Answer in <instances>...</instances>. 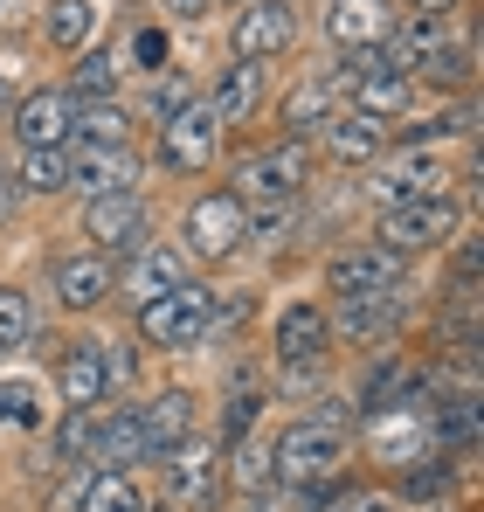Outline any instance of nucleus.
Returning <instances> with one entry per match:
<instances>
[{"instance_id": "obj_1", "label": "nucleus", "mask_w": 484, "mask_h": 512, "mask_svg": "<svg viewBox=\"0 0 484 512\" xmlns=\"http://www.w3.org/2000/svg\"><path fill=\"white\" fill-rule=\"evenodd\" d=\"M346 457H353L346 429L325 423V416H298V423L277 429V443H270V471H277V485H291V492H325V478H332Z\"/></svg>"}, {"instance_id": "obj_2", "label": "nucleus", "mask_w": 484, "mask_h": 512, "mask_svg": "<svg viewBox=\"0 0 484 512\" xmlns=\"http://www.w3.org/2000/svg\"><path fill=\"white\" fill-rule=\"evenodd\" d=\"M160 464V492L173 512H215L222 506V485H229V457H222V443H208L201 429L187 436V443H173Z\"/></svg>"}, {"instance_id": "obj_3", "label": "nucleus", "mask_w": 484, "mask_h": 512, "mask_svg": "<svg viewBox=\"0 0 484 512\" xmlns=\"http://www.w3.org/2000/svg\"><path fill=\"white\" fill-rule=\"evenodd\" d=\"M132 326H139V346H153V353H187V346L208 340L215 305H208L201 284H180V291H166V298H146Z\"/></svg>"}, {"instance_id": "obj_4", "label": "nucleus", "mask_w": 484, "mask_h": 512, "mask_svg": "<svg viewBox=\"0 0 484 512\" xmlns=\"http://www.w3.org/2000/svg\"><path fill=\"white\" fill-rule=\"evenodd\" d=\"M180 236H187V256L201 263H222L249 243V201H236V187H215V194H194L187 215H180Z\"/></svg>"}, {"instance_id": "obj_5", "label": "nucleus", "mask_w": 484, "mask_h": 512, "mask_svg": "<svg viewBox=\"0 0 484 512\" xmlns=\"http://www.w3.org/2000/svg\"><path fill=\"white\" fill-rule=\"evenodd\" d=\"M457 236V201L450 194H429V201H402V208H381V229L374 243L388 256H422V250H443Z\"/></svg>"}, {"instance_id": "obj_6", "label": "nucleus", "mask_w": 484, "mask_h": 512, "mask_svg": "<svg viewBox=\"0 0 484 512\" xmlns=\"http://www.w3.org/2000/svg\"><path fill=\"white\" fill-rule=\"evenodd\" d=\"M305 180H312V139H277V146H263V153L242 160L236 201L256 194V201H270V208H291Z\"/></svg>"}, {"instance_id": "obj_7", "label": "nucleus", "mask_w": 484, "mask_h": 512, "mask_svg": "<svg viewBox=\"0 0 484 512\" xmlns=\"http://www.w3.org/2000/svg\"><path fill=\"white\" fill-rule=\"evenodd\" d=\"M325 353H332V319H325V305L319 298H291V305L270 319V360L291 367V374H305V367H319Z\"/></svg>"}, {"instance_id": "obj_8", "label": "nucleus", "mask_w": 484, "mask_h": 512, "mask_svg": "<svg viewBox=\"0 0 484 512\" xmlns=\"http://www.w3.org/2000/svg\"><path fill=\"white\" fill-rule=\"evenodd\" d=\"M14 139L21 153H70V132H77V97L56 84V90H28L14 97Z\"/></svg>"}, {"instance_id": "obj_9", "label": "nucleus", "mask_w": 484, "mask_h": 512, "mask_svg": "<svg viewBox=\"0 0 484 512\" xmlns=\"http://www.w3.org/2000/svg\"><path fill=\"white\" fill-rule=\"evenodd\" d=\"M215 146H222V125H215V111H208L201 97H194L180 118H166V125H160V167L180 173V180L215 167Z\"/></svg>"}, {"instance_id": "obj_10", "label": "nucleus", "mask_w": 484, "mask_h": 512, "mask_svg": "<svg viewBox=\"0 0 484 512\" xmlns=\"http://www.w3.org/2000/svg\"><path fill=\"white\" fill-rule=\"evenodd\" d=\"M83 236H90L97 256L146 250V201L139 194H97V201H83Z\"/></svg>"}, {"instance_id": "obj_11", "label": "nucleus", "mask_w": 484, "mask_h": 512, "mask_svg": "<svg viewBox=\"0 0 484 512\" xmlns=\"http://www.w3.org/2000/svg\"><path fill=\"white\" fill-rule=\"evenodd\" d=\"M402 284V256H388L381 243H353V250L325 256V291L332 298H374Z\"/></svg>"}, {"instance_id": "obj_12", "label": "nucleus", "mask_w": 484, "mask_h": 512, "mask_svg": "<svg viewBox=\"0 0 484 512\" xmlns=\"http://www.w3.org/2000/svg\"><path fill=\"white\" fill-rule=\"evenodd\" d=\"M49 284H56V305L63 312H104L111 291H118V270H111V256L77 250V256H56L49 263Z\"/></svg>"}, {"instance_id": "obj_13", "label": "nucleus", "mask_w": 484, "mask_h": 512, "mask_svg": "<svg viewBox=\"0 0 484 512\" xmlns=\"http://www.w3.org/2000/svg\"><path fill=\"white\" fill-rule=\"evenodd\" d=\"M395 0H332V14H325V35L346 49V56H374V49H388V35H395Z\"/></svg>"}, {"instance_id": "obj_14", "label": "nucleus", "mask_w": 484, "mask_h": 512, "mask_svg": "<svg viewBox=\"0 0 484 512\" xmlns=\"http://www.w3.org/2000/svg\"><path fill=\"white\" fill-rule=\"evenodd\" d=\"M132 180H139V153L132 146H70V187H77L83 201L132 194Z\"/></svg>"}, {"instance_id": "obj_15", "label": "nucleus", "mask_w": 484, "mask_h": 512, "mask_svg": "<svg viewBox=\"0 0 484 512\" xmlns=\"http://www.w3.org/2000/svg\"><path fill=\"white\" fill-rule=\"evenodd\" d=\"M132 409H139V429H146V457H166L173 443H187L194 423H201V402L187 388H160V395H146Z\"/></svg>"}, {"instance_id": "obj_16", "label": "nucleus", "mask_w": 484, "mask_h": 512, "mask_svg": "<svg viewBox=\"0 0 484 512\" xmlns=\"http://www.w3.org/2000/svg\"><path fill=\"white\" fill-rule=\"evenodd\" d=\"M388 139H395V132H388L381 118H360V111H332L319 125V146L339 167H374V160L388 153Z\"/></svg>"}, {"instance_id": "obj_17", "label": "nucleus", "mask_w": 484, "mask_h": 512, "mask_svg": "<svg viewBox=\"0 0 484 512\" xmlns=\"http://www.w3.org/2000/svg\"><path fill=\"white\" fill-rule=\"evenodd\" d=\"M367 443H374L381 464H395V471L422 464V457H436V443H429V416H422V409H381V416L367 423Z\"/></svg>"}, {"instance_id": "obj_18", "label": "nucleus", "mask_w": 484, "mask_h": 512, "mask_svg": "<svg viewBox=\"0 0 484 512\" xmlns=\"http://www.w3.org/2000/svg\"><path fill=\"white\" fill-rule=\"evenodd\" d=\"M56 395H63V409H104V395H111V360H104V346L77 340L56 360Z\"/></svg>"}, {"instance_id": "obj_19", "label": "nucleus", "mask_w": 484, "mask_h": 512, "mask_svg": "<svg viewBox=\"0 0 484 512\" xmlns=\"http://www.w3.org/2000/svg\"><path fill=\"white\" fill-rule=\"evenodd\" d=\"M443 187H450V167L422 146V153H402L395 167L374 180V201H381V208H402V201H429V194H443Z\"/></svg>"}, {"instance_id": "obj_20", "label": "nucleus", "mask_w": 484, "mask_h": 512, "mask_svg": "<svg viewBox=\"0 0 484 512\" xmlns=\"http://www.w3.org/2000/svg\"><path fill=\"white\" fill-rule=\"evenodd\" d=\"M291 49V0H256L236 14V63H263Z\"/></svg>"}, {"instance_id": "obj_21", "label": "nucleus", "mask_w": 484, "mask_h": 512, "mask_svg": "<svg viewBox=\"0 0 484 512\" xmlns=\"http://www.w3.org/2000/svg\"><path fill=\"white\" fill-rule=\"evenodd\" d=\"M180 284H194V277H187V256H180V250H166V243L132 250V270H125V298H132V305L166 298V291H180Z\"/></svg>"}, {"instance_id": "obj_22", "label": "nucleus", "mask_w": 484, "mask_h": 512, "mask_svg": "<svg viewBox=\"0 0 484 512\" xmlns=\"http://www.w3.org/2000/svg\"><path fill=\"white\" fill-rule=\"evenodd\" d=\"M332 340H360V346H374V340H388L395 333V291H374V298H332Z\"/></svg>"}, {"instance_id": "obj_23", "label": "nucleus", "mask_w": 484, "mask_h": 512, "mask_svg": "<svg viewBox=\"0 0 484 512\" xmlns=\"http://www.w3.org/2000/svg\"><path fill=\"white\" fill-rule=\"evenodd\" d=\"M97 471H132V464H146V429H139V409L125 402V409H104V423H97V457H90Z\"/></svg>"}, {"instance_id": "obj_24", "label": "nucleus", "mask_w": 484, "mask_h": 512, "mask_svg": "<svg viewBox=\"0 0 484 512\" xmlns=\"http://www.w3.org/2000/svg\"><path fill=\"white\" fill-rule=\"evenodd\" d=\"M201 104L215 111V125H242V118L263 104V63H229L222 84H215V97H201Z\"/></svg>"}, {"instance_id": "obj_25", "label": "nucleus", "mask_w": 484, "mask_h": 512, "mask_svg": "<svg viewBox=\"0 0 484 512\" xmlns=\"http://www.w3.org/2000/svg\"><path fill=\"white\" fill-rule=\"evenodd\" d=\"M325 118H332V90H325V77H305V84H291V97L277 104V125H284V139H319Z\"/></svg>"}, {"instance_id": "obj_26", "label": "nucleus", "mask_w": 484, "mask_h": 512, "mask_svg": "<svg viewBox=\"0 0 484 512\" xmlns=\"http://www.w3.org/2000/svg\"><path fill=\"white\" fill-rule=\"evenodd\" d=\"M77 512H146V492H139L132 471H90Z\"/></svg>"}, {"instance_id": "obj_27", "label": "nucleus", "mask_w": 484, "mask_h": 512, "mask_svg": "<svg viewBox=\"0 0 484 512\" xmlns=\"http://www.w3.org/2000/svg\"><path fill=\"white\" fill-rule=\"evenodd\" d=\"M42 35H49V49H83L97 35V7L90 0H49L42 7Z\"/></svg>"}, {"instance_id": "obj_28", "label": "nucleus", "mask_w": 484, "mask_h": 512, "mask_svg": "<svg viewBox=\"0 0 484 512\" xmlns=\"http://www.w3.org/2000/svg\"><path fill=\"white\" fill-rule=\"evenodd\" d=\"M125 132H132L125 104H77V132H70V146H125Z\"/></svg>"}, {"instance_id": "obj_29", "label": "nucleus", "mask_w": 484, "mask_h": 512, "mask_svg": "<svg viewBox=\"0 0 484 512\" xmlns=\"http://www.w3.org/2000/svg\"><path fill=\"white\" fill-rule=\"evenodd\" d=\"M97 423H104V409H63V423H56V464H90L97 457Z\"/></svg>"}, {"instance_id": "obj_30", "label": "nucleus", "mask_w": 484, "mask_h": 512, "mask_svg": "<svg viewBox=\"0 0 484 512\" xmlns=\"http://www.w3.org/2000/svg\"><path fill=\"white\" fill-rule=\"evenodd\" d=\"M14 187H21V194H63V187H70V153H21Z\"/></svg>"}, {"instance_id": "obj_31", "label": "nucleus", "mask_w": 484, "mask_h": 512, "mask_svg": "<svg viewBox=\"0 0 484 512\" xmlns=\"http://www.w3.org/2000/svg\"><path fill=\"white\" fill-rule=\"evenodd\" d=\"M28 333H35V305H28V291L0 284V353H21Z\"/></svg>"}, {"instance_id": "obj_32", "label": "nucleus", "mask_w": 484, "mask_h": 512, "mask_svg": "<svg viewBox=\"0 0 484 512\" xmlns=\"http://www.w3.org/2000/svg\"><path fill=\"white\" fill-rule=\"evenodd\" d=\"M415 84H436V90H464L471 84V49H457V42H443L422 70H415Z\"/></svg>"}, {"instance_id": "obj_33", "label": "nucleus", "mask_w": 484, "mask_h": 512, "mask_svg": "<svg viewBox=\"0 0 484 512\" xmlns=\"http://www.w3.org/2000/svg\"><path fill=\"white\" fill-rule=\"evenodd\" d=\"M70 97H90V104H111V90H118V63L111 56H83L77 63V77H70Z\"/></svg>"}, {"instance_id": "obj_34", "label": "nucleus", "mask_w": 484, "mask_h": 512, "mask_svg": "<svg viewBox=\"0 0 484 512\" xmlns=\"http://www.w3.org/2000/svg\"><path fill=\"white\" fill-rule=\"evenodd\" d=\"M187 104H194V84H187V77H160V84H153V97H146L153 125H166V118H180Z\"/></svg>"}, {"instance_id": "obj_35", "label": "nucleus", "mask_w": 484, "mask_h": 512, "mask_svg": "<svg viewBox=\"0 0 484 512\" xmlns=\"http://www.w3.org/2000/svg\"><path fill=\"white\" fill-rule=\"evenodd\" d=\"M236 478H242V492H270V485H277V471H270V450H256V443H249V450L236 457Z\"/></svg>"}, {"instance_id": "obj_36", "label": "nucleus", "mask_w": 484, "mask_h": 512, "mask_svg": "<svg viewBox=\"0 0 484 512\" xmlns=\"http://www.w3.org/2000/svg\"><path fill=\"white\" fill-rule=\"evenodd\" d=\"M0 416L7 423H35V388L28 381H0Z\"/></svg>"}, {"instance_id": "obj_37", "label": "nucleus", "mask_w": 484, "mask_h": 512, "mask_svg": "<svg viewBox=\"0 0 484 512\" xmlns=\"http://www.w3.org/2000/svg\"><path fill=\"white\" fill-rule=\"evenodd\" d=\"M332 512H395L388 492H346V499H332Z\"/></svg>"}, {"instance_id": "obj_38", "label": "nucleus", "mask_w": 484, "mask_h": 512, "mask_svg": "<svg viewBox=\"0 0 484 512\" xmlns=\"http://www.w3.org/2000/svg\"><path fill=\"white\" fill-rule=\"evenodd\" d=\"M160 7H166V14H180V21H201L215 0H160Z\"/></svg>"}, {"instance_id": "obj_39", "label": "nucleus", "mask_w": 484, "mask_h": 512, "mask_svg": "<svg viewBox=\"0 0 484 512\" xmlns=\"http://www.w3.org/2000/svg\"><path fill=\"white\" fill-rule=\"evenodd\" d=\"M14 194H21V187H14V173L0 167V215H7V208H14Z\"/></svg>"}, {"instance_id": "obj_40", "label": "nucleus", "mask_w": 484, "mask_h": 512, "mask_svg": "<svg viewBox=\"0 0 484 512\" xmlns=\"http://www.w3.org/2000/svg\"><path fill=\"white\" fill-rule=\"evenodd\" d=\"M0 111H14V70L0 63Z\"/></svg>"}, {"instance_id": "obj_41", "label": "nucleus", "mask_w": 484, "mask_h": 512, "mask_svg": "<svg viewBox=\"0 0 484 512\" xmlns=\"http://www.w3.org/2000/svg\"><path fill=\"white\" fill-rule=\"evenodd\" d=\"M242 512H277V499H270V492H249V499H242Z\"/></svg>"}, {"instance_id": "obj_42", "label": "nucleus", "mask_w": 484, "mask_h": 512, "mask_svg": "<svg viewBox=\"0 0 484 512\" xmlns=\"http://www.w3.org/2000/svg\"><path fill=\"white\" fill-rule=\"evenodd\" d=\"M408 7H415V14H450L457 0H408Z\"/></svg>"}]
</instances>
